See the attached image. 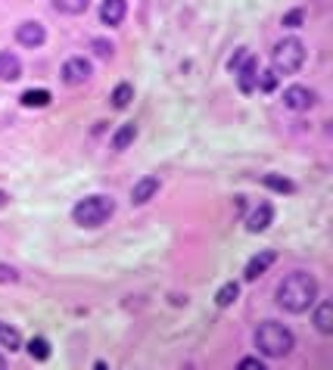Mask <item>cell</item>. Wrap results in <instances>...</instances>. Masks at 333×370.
I'll use <instances>...</instances> for the list:
<instances>
[{
	"label": "cell",
	"mask_w": 333,
	"mask_h": 370,
	"mask_svg": "<svg viewBox=\"0 0 333 370\" xmlns=\"http://www.w3.org/2000/svg\"><path fill=\"white\" fill-rule=\"evenodd\" d=\"M318 299V280L308 271H293L280 280L278 286V305L289 315H302Z\"/></svg>",
	"instance_id": "6da1fadb"
},
{
	"label": "cell",
	"mask_w": 333,
	"mask_h": 370,
	"mask_svg": "<svg viewBox=\"0 0 333 370\" xmlns=\"http://www.w3.org/2000/svg\"><path fill=\"white\" fill-rule=\"evenodd\" d=\"M296 339L289 333V326L278 324V321H262L256 330V348L265 355V358H284V355L293 352Z\"/></svg>",
	"instance_id": "7a4b0ae2"
},
{
	"label": "cell",
	"mask_w": 333,
	"mask_h": 370,
	"mask_svg": "<svg viewBox=\"0 0 333 370\" xmlns=\"http://www.w3.org/2000/svg\"><path fill=\"white\" fill-rule=\"evenodd\" d=\"M115 212V202L112 196H103V193H93V196H84L75 209H72V221L78 227H100L106 224Z\"/></svg>",
	"instance_id": "3957f363"
},
{
	"label": "cell",
	"mask_w": 333,
	"mask_h": 370,
	"mask_svg": "<svg viewBox=\"0 0 333 370\" xmlns=\"http://www.w3.org/2000/svg\"><path fill=\"white\" fill-rule=\"evenodd\" d=\"M302 62H306V44L299 38H284L274 44L271 69L278 72V75H296V72L302 69Z\"/></svg>",
	"instance_id": "277c9868"
},
{
	"label": "cell",
	"mask_w": 333,
	"mask_h": 370,
	"mask_svg": "<svg viewBox=\"0 0 333 370\" xmlns=\"http://www.w3.org/2000/svg\"><path fill=\"white\" fill-rule=\"evenodd\" d=\"M91 62L84 60V56H72V60H66V65H63V81L72 84V87H78V84H84L91 78Z\"/></svg>",
	"instance_id": "5b68a950"
},
{
	"label": "cell",
	"mask_w": 333,
	"mask_h": 370,
	"mask_svg": "<svg viewBox=\"0 0 333 370\" xmlns=\"http://www.w3.org/2000/svg\"><path fill=\"white\" fill-rule=\"evenodd\" d=\"M234 75H237V87H240L243 93H252V91H256V78H259V60L249 53V56H246V60L234 69Z\"/></svg>",
	"instance_id": "8992f818"
},
{
	"label": "cell",
	"mask_w": 333,
	"mask_h": 370,
	"mask_svg": "<svg viewBox=\"0 0 333 370\" xmlns=\"http://www.w3.org/2000/svg\"><path fill=\"white\" fill-rule=\"evenodd\" d=\"M311 103H315V93H311L308 87L293 84V87H287L284 91V106L289 109V112H306Z\"/></svg>",
	"instance_id": "52a82bcc"
},
{
	"label": "cell",
	"mask_w": 333,
	"mask_h": 370,
	"mask_svg": "<svg viewBox=\"0 0 333 370\" xmlns=\"http://www.w3.org/2000/svg\"><path fill=\"white\" fill-rule=\"evenodd\" d=\"M16 41L22 44V47H41V44L47 41V32L41 22H22V25L16 28Z\"/></svg>",
	"instance_id": "ba28073f"
},
{
	"label": "cell",
	"mask_w": 333,
	"mask_h": 370,
	"mask_svg": "<svg viewBox=\"0 0 333 370\" xmlns=\"http://www.w3.org/2000/svg\"><path fill=\"white\" fill-rule=\"evenodd\" d=\"M156 193H159V178H153V174H143V178L131 187V202H134V206H147Z\"/></svg>",
	"instance_id": "9c48e42d"
},
{
	"label": "cell",
	"mask_w": 333,
	"mask_h": 370,
	"mask_svg": "<svg viewBox=\"0 0 333 370\" xmlns=\"http://www.w3.org/2000/svg\"><path fill=\"white\" fill-rule=\"evenodd\" d=\"M125 13H128V0H103L100 4V19H103V25H122L125 22Z\"/></svg>",
	"instance_id": "30bf717a"
},
{
	"label": "cell",
	"mask_w": 333,
	"mask_h": 370,
	"mask_svg": "<svg viewBox=\"0 0 333 370\" xmlns=\"http://www.w3.org/2000/svg\"><path fill=\"white\" fill-rule=\"evenodd\" d=\"M274 258H278V252H274V249H262L256 258H249V265H246V274H243V277L249 280V283L259 280V277H262V274L268 271V267L274 265Z\"/></svg>",
	"instance_id": "8fae6325"
},
{
	"label": "cell",
	"mask_w": 333,
	"mask_h": 370,
	"mask_svg": "<svg viewBox=\"0 0 333 370\" xmlns=\"http://www.w3.org/2000/svg\"><path fill=\"white\" fill-rule=\"evenodd\" d=\"M271 221H274V209L268 206V202H262V206L252 209V215L246 218V230H249V234H262V230H268Z\"/></svg>",
	"instance_id": "7c38bea8"
},
{
	"label": "cell",
	"mask_w": 333,
	"mask_h": 370,
	"mask_svg": "<svg viewBox=\"0 0 333 370\" xmlns=\"http://www.w3.org/2000/svg\"><path fill=\"white\" fill-rule=\"evenodd\" d=\"M19 78H22V62L16 53L4 50L0 53V81H19Z\"/></svg>",
	"instance_id": "4fadbf2b"
},
{
	"label": "cell",
	"mask_w": 333,
	"mask_h": 370,
	"mask_svg": "<svg viewBox=\"0 0 333 370\" xmlns=\"http://www.w3.org/2000/svg\"><path fill=\"white\" fill-rule=\"evenodd\" d=\"M134 137H137V125H134V121H125V125L112 134V150H119V152L128 150L134 143Z\"/></svg>",
	"instance_id": "5bb4252c"
},
{
	"label": "cell",
	"mask_w": 333,
	"mask_h": 370,
	"mask_svg": "<svg viewBox=\"0 0 333 370\" xmlns=\"http://www.w3.org/2000/svg\"><path fill=\"white\" fill-rule=\"evenodd\" d=\"M19 100H22L25 109H44V106H50V100H53V97H50V91L38 87V91H25Z\"/></svg>",
	"instance_id": "9a60e30c"
},
{
	"label": "cell",
	"mask_w": 333,
	"mask_h": 370,
	"mask_svg": "<svg viewBox=\"0 0 333 370\" xmlns=\"http://www.w3.org/2000/svg\"><path fill=\"white\" fill-rule=\"evenodd\" d=\"M315 326L321 333H333V302H321L315 311Z\"/></svg>",
	"instance_id": "2e32d148"
},
{
	"label": "cell",
	"mask_w": 333,
	"mask_h": 370,
	"mask_svg": "<svg viewBox=\"0 0 333 370\" xmlns=\"http://www.w3.org/2000/svg\"><path fill=\"white\" fill-rule=\"evenodd\" d=\"M0 345L10 348V352H19V348H22V336H19L16 326L0 324Z\"/></svg>",
	"instance_id": "e0dca14e"
},
{
	"label": "cell",
	"mask_w": 333,
	"mask_h": 370,
	"mask_svg": "<svg viewBox=\"0 0 333 370\" xmlns=\"http://www.w3.org/2000/svg\"><path fill=\"white\" fill-rule=\"evenodd\" d=\"M56 13H66V16H81V13H88L91 0H53Z\"/></svg>",
	"instance_id": "ac0fdd59"
},
{
	"label": "cell",
	"mask_w": 333,
	"mask_h": 370,
	"mask_svg": "<svg viewBox=\"0 0 333 370\" xmlns=\"http://www.w3.org/2000/svg\"><path fill=\"white\" fill-rule=\"evenodd\" d=\"M237 296H240V286L230 280V283H224L218 293H215V305H218V308H228V305L237 302Z\"/></svg>",
	"instance_id": "d6986e66"
},
{
	"label": "cell",
	"mask_w": 333,
	"mask_h": 370,
	"mask_svg": "<svg viewBox=\"0 0 333 370\" xmlns=\"http://www.w3.org/2000/svg\"><path fill=\"white\" fill-rule=\"evenodd\" d=\"M262 184H265V187H271V190H278V193H293V190H296V187H293V180L280 178V174H265V178H262Z\"/></svg>",
	"instance_id": "ffe728a7"
},
{
	"label": "cell",
	"mask_w": 333,
	"mask_h": 370,
	"mask_svg": "<svg viewBox=\"0 0 333 370\" xmlns=\"http://www.w3.org/2000/svg\"><path fill=\"white\" fill-rule=\"evenodd\" d=\"M131 100H134V87L131 84H119L112 91V106L115 109H125L128 103H131Z\"/></svg>",
	"instance_id": "44dd1931"
},
{
	"label": "cell",
	"mask_w": 333,
	"mask_h": 370,
	"mask_svg": "<svg viewBox=\"0 0 333 370\" xmlns=\"http://www.w3.org/2000/svg\"><path fill=\"white\" fill-rule=\"evenodd\" d=\"M28 355H32V358H38V361H47L50 358V343L44 336H34L32 343H28Z\"/></svg>",
	"instance_id": "7402d4cb"
},
{
	"label": "cell",
	"mask_w": 333,
	"mask_h": 370,
	"mask_svg": "<svg viewBox=\"0 0 333 370\" xmlns=\"http://www.w3.org/2000/svg\"><path fill=\"white\" fill-rule=\"evenodd\" d=\"M256 87L259 91H274V87H278V72L274 69H265V72H259V78H256Z\"/></svg>",
	"instance_id": "603a6c76"
},
{
	"label": "cell",
	"mask_w": 333,
	"mask_h": 370,
	"mask_svg": "<svg viewBox=\"0 0 333 370\" xmlns=\"http://www.w3.org/2000/svg\"><path fill=\"white\" fill-rule=\"evenodd\" d=\"M91 47H93V53L103 56V60H106V56H112V44H110V41H103V38H93V41H91Z\"/></svg>",
	"instance_id": "cb8c5ba5"
},
{
	"label": "cell",
	"mask_w": 333,
	"mask_h": 370,
	"mask_svg": "<svg viewBox=\"0 0 333 370\" xmlns=\"http://www.w3.org/2000/svg\"><path fill=\"white\" fill-rule=\"evenodd\" d=\"M19 280V271L13 265H0V283H16Z\"/></svg>",
	"instance_id": "d4e9b609"
},
{
	"label": "cell",
	"mask_w": 333,
	"mask_h": 370,
	"mask_svg": "<svg viewBox=\"0 0 333 370\" xmlns=\"http://www.w3.org/2000/svg\"><path fill=\"white\" fill-rule=\"evenodd\" d=\"M302 19H306V16H302V10L287 13V16H284V28H299V25H302Z\"/></svg>",
	"instance_id": "484cf974"
},
{
	"label": "cell",
	"mask_w": 333,
	"mask_h": 370,
	"mask_svg": "<svg viewBox=\"0 0 333 370\" xmlns=\"http://www.w3.org/2000/svg\"><path fill=\"white\" fill-rule=\"evenodd\" d=\"M246 56H249V50H246V47H240V50H237V53H234V60H230V72H234L237 65H240V62L246 60Z\"/></svg>",
	"instance_id": "4316f807"
},
{
	"label": "cell",
	"mask_w": 333,
	"mask_h": 370,
	"mask_svg": "<svg viewBox=\"0 0 333 370\" xmlns=\"http://www.w3.org/2000/svg\"><path fill=\"white\" fill-rule=\"evenodd\" d=\"M240 367H246V370H262L265 364H262L259 358H243V361H240Z\"/></svg>",
	"instance_id": "83f0119b"
},
{
	"label": "cell",
	"mask_w": 333,
	"mask_h": 370,
	"mask_svg": "<svg viewBox=\"0 0 333 370\" xmlns=\"http://www.w3.org/2000/svg\"><path fill=\"white\" fill-rule=\"evenodd\" d=\"M6 202H10V193H4V190H0V209H4Z\"/></svg>",
	"instance_id": "f1b7e54d"
},
{
	"label": "cell",
	"mask_w": 333,
	"mask_h": 370,
	"mask_svg": "<svg viewBox=\"0 0 333 370\" xmlns=\"http://www.w3.org/2000/svg\"><path fill=\"white\" fill-rule=\"evenodd\" d=\"M6 367V358H4V355H0V370H4Z\"/></svg>",
	"instance_id": "f546056e"
}]
</instances>
